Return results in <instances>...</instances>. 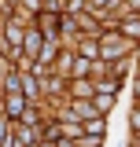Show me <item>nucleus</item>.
Masks as SVG:
<instances>
[{
	"label": "nucleus",
	"instance_id": "nucleus-1",
	"mask_svg": "<svg viewBox=\"0 0 140 147\" xmlns=\"http://www.w3.org/2000/svg\"><path fill=\"white\" fill-rule=\"evenodd\" d=\"M7 110H22V96H11L7 99Z\"/></svg>",
	"mask_w": 140,
	"mask_h": 147
}]
</instances>
